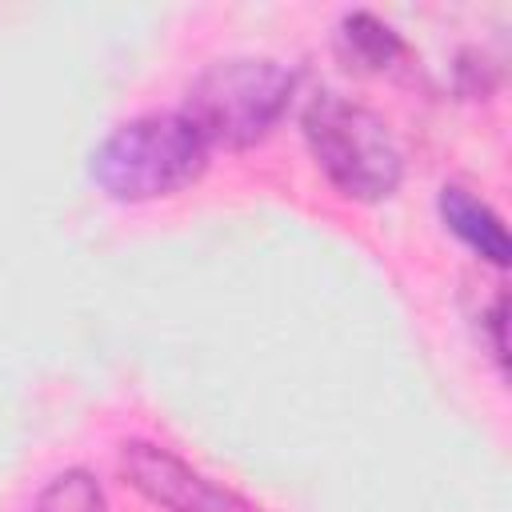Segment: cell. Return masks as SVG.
<instances>
[{"label": "cell", "instance_id": "277c9868", "mask_svg": "<svg viewBox=\"0 0 512 512\" xmlns=\"http://www.w3.org/2000/svg\"><path fill=\"white\" fill-rule=\"evenodd\" d=\"M120 468L136 492H144L152 504L168 512H252V504H244L236 492L212 484L208 476L188 468L180 456L156 444H144V440L124 444Z\"/></svg>", "mask_w": 512, "mask_h": 512}, {"label": "cell", "instance_id": "6da1fadb", "mask_svg": "<svg viewBox=\"0 0 512 512\" xmlns=\"http://www.w3.org/2000/svg\"><path fill=\"white\" fill-rule=\"evenodd\" d=\"M208 164V144L184 112H148L112 128L92 152V180L112 200H156L188 188Z\"/></svg>", "mask_w": 512, "mask_h": 512}, {"label": "cell", "instance_id": "8992f818", "mask_svg": "<svg viewBox=\"0 0 512 512\" xmlns=\"http://www.w3.org/2000/svg\"><path fill=\"white\" fill-rule=\"evenodd\" d=\"M340 40H344L348 56H356L368 68H384L400 52V36L372 12H348L340 24Z\"/></svg>", "mask_w": 512, "mask_h": 512}, {"label": "cell", "instance_id": "7a4b0ae2", "mask_svg": "<svg viewBox=\"0 0 512 512\" xmlns=\"http://www.w3.org/2000/svg\"><path fill=\"white\" fill-rule=\"evenodd\" d=\"M292 100V72L268 56H224L196 72L184 116L204 144L248 148L264 140Z\"/></svg>", "mask_w": 512, "mask_h": 512}, {"label": "cell", "instance_id": "5b68a950", "mask_svg": "<svg viewBox=\"0 0 512 512\" xmlns=\"http://www.w3.org/2000/svg\"><path fill=\"white\" fill-rule=\"evenodd\" d=\"M440 216H444V224H448L472 252H480L488 264H508V232H504L500 216H496L484 200H476L468 188L448 184V188L440 192Z\"/></svg>", "mask_w": 512, "mask_h": 512}, {"label": "cell", "instance_id": "3957f363", "mask_svg": "<svg viewBox=\"0 0 512 512\" xmlns=\"http://www.w3.org/2000/svg\"><path fill=\"white\" fill-rule=\"evenodd\" d=\"M304 136L324 176L352 200H384L400 184V148L372 108L320 92L304 112Z\"/></svg>", "mask_w": 512, "mask_h": 512}, {"label": "cell", "instance_id": "52a82bcc", "mask_svg": "<svg viewBox=\"0 0 512 512\" xmlns=\"http://www.w3.org/2000/svg\"><path fill=\"white\" fill-rule=\"evenodd\" d=\"M32 512H108V504H104V488L84 468H68L44 484Z\"/></svg>", "mask_w": 512, "mask_h": 512}]
</instances>
